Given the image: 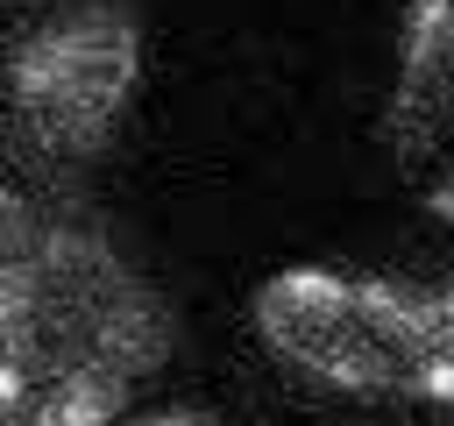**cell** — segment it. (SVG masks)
Masks as SVG:
<instances>
[{
  "label": "cell",
  "instance_id": "4",
  "mask_svg": "<svg viewBox=\"0 0 454 426\" xmlns=\"http://www.w3.org/2000/svg\"><path fill=\"white\" fill-rule=\"evenodd\" d=\"M390 149L419 178V206L454 227V0H411L390 78Z\"/></svg>",
  "mask_w": 454,
  "mask_h": 426
},
{
  "label": "cell",
  "instance_id": "1",
  "mask_svg": "<svg viewBox=\"0 0 454 426\" xmlns=\"http://www.w3.org/2000/svg\"><path fill=\"white\" fill-rule=\"evenodd\" d=\"M163 355L170 312L99 227L0 192V426H99Z\"/></svg>",
  "mask_w": 454,
  "mask_h": 426
},
{
  "label": "cell",
  "instance_id": "5",
  "mask_svg": "<svg viewBox=\"0 0 454 426\" xmlns=\"http://www.w3.org/2000/svg\"><path fill=\"white\" fill-rule=\"evenodd\" d=\"M433 405H454V284L433 291Z\"/></svg>",
  "mask_w": 454,
  "mask_h": 426
},
{
  "label": "cell",
  "instance_id": "3",
  "mask_svg": "<svg viewBox=\"0 0 454 426\" xmlns=\"http://www.w3.org/2000/svg\"><path fill=\"white\" fill-rule=\"evenodd\" d=\"M142 78V28L121 0L50 7L7 57V99L35 149L92 156L121 128Z\"/></svg>",
  "mask_w": 454,
  "mask_h": 426
},
{
  "label": "cell",
  "instance_id": "2",
  "mask_svg": "<svg viewBox=\"0 0 454 426\" xmlns=\"http://www.w3.org/2000/svg\"><path fill=\"white\" fill-rule=\"evenodd\" d=\"M262 348L348 398H426L433 405V298L390 277L298 263L255 291Z\"/></svg>",
  "mask_w": 454,
  "mask_h": 426
}]
</instances>
